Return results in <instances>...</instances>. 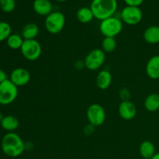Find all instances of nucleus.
<instances>
[{
  "instance_id": "nucleus-1",
  "label": "nucleus",
  "mask_w": 159,
  "mask_h": 159,
  "mask_svg": "<svg viewBox=\"0 0 159 159\" xmlns=\"http://www.w3.org/2000/svg\"><path fill=\"white\" fill-rule=\"evenodd\" d=\"M3 153L10 158L20 156L26 150L24 141L15 132H8L4 135L1 143Z\"/></svg>"
},
{
  "instance_id": "nucleus-2",
  "label": "nucleus",
  "mask_w": 159,
  "mask_h": 159,
  "mask_svg": "<svg viewBox=\"0 0 159 159\" xmlns=\"http://www.w3.org/2000/svg\"><path fill=\"white\" fill-rule=\"evenodd\" d=\"M117 6L116 0H93L90 9L93 11L95 18L102 21L113 16L117 10Z\"/></svg>"
},
{
  "instance_id": "nucleus-3",
  "label": "nucleus",
  "mask_w": 159,
  "mask_h": 159,
  "mask_svg": "<svg viewBox=\"0 0 159 159\" xmlns=\"http://www.w3.org/2000/svg\"><path fill=\"white\" fill-rule=\"evenodd\" d=\"M122 20L120 18L111 16L102 20L99 24V31L104 37H114L119 35L123 30Z\"/></svg>"
},
{
  "instance_id": "nucleus-4",
  "label": "nucleus",
  "mask_w": 159,
  "mask_h": 159,
  "mask_svg": "<svg viewBox=\"0 0 159 159\" xmlns=\"http://www.w3.org/2000/svg\"><path fill=\"white\" fill-rule=\"evenodd\" d=\"M65 21L64 13L60 11H53L45 18V29L51 34H58L63 30Z\"/></svg>"
},
{
  "instance_id": "nucleus-5",
  "label": "nucleus",
  "mask_w": 159,
  "mask_h": 159,
  "mask_svg": "<svg viewBox=\"0 0 159 159\" xmlns=\"http://www.w3.org/2000/svg\"><path fill=\"white\" fill-rule=\"evenodd\" d=\"M18 96V87L9 79L0 84V105H9Z\"/></svg>"
},
{
  "instance_id": "nucleus-6",
  "label": "nucleus",
  "mask_w": 159,
  "mask_h": 159,
  "mask_svg": "<svg viewBox=\"0 0 159 159\" xmlns=\"http://www.w3.org/2000/svg\"><path fill=\"white\" fill-rule=\"evenodd\" d=\"M22 55L30 61H37L42 54V48L37 40H24L21 48Z\"/></svg>"
},
{
  "instance_id": "nucleus-7",
  "label": "nucleus",
  "mask_w": 159,
  "mask_h": 159,
  "mask_svg": "<svg viewBox=\"0 0 159 159\" xmlns=\"http://www.w3.org/2000/svg\"><path fill=\"white\" fill-rule=\"evenodd\" d=\"M106 116L105 109L100 104H91L86 110V117L89 124L95 127L102 125L105 123Z\"/></svg>"
},
{
  "instance_id": "nucleus-8",
  "label": "nucleus",
  "mask_w": 159,
  "mask_h": 159,
  "mask_svg": "<svg viewBox=\"0 0 159 159\" xmlns=\"http://www.w3.org/2000/svg\"><path fill=\"white\" fill-rule=\"evenodd\" d=\"M106 61V53L102 49H93L85 57V68L90 71L99 70L104 65Z\"/></svg>"
},
{
  "instance_id": "nucleus-9",
  "label": "nucleus",
  "mask_w": 159,
  "mask_h": 159,
  "mask_svg": "<svg viewBox=\"0 0 159 159\" xmlns=\"http://www.w3.org/2000/svg\"><path fill=\"white\" fill-rule=\"evenodd\" d=\"M143 18V12L138 6H127L120 12V20L123 23L130 26H135L141 23Z\"/></svg>"
},
{
  "instance_id": "nucleus-10",
  "label": "nucleus",
  "mask_w": 159,
  "mask_h": 159,
  "mask_svg": "<svg viewBox=\"0 0 159 159\" xmlns=\"http://www.w3.org/2000/svg\"><path fill=\"white\" fill-rule=\"evenodd\" d=\"M30 73L24 68H16L11 72L9 80L17 87L24 86L30 81Z\"/></svg>"
},
{
  "instance_id": "nucleus-11",
  "label": "nucleus",
  "mask_w": 159,
  "mask_h": 159,
  "mask_svg": "<svg viewBox=\"0 0 159 159\" xmlns=\"http://www.w3.org/2000/svg\"><path fill=\"white\" fill-rule=\"evenodd\" d=\"M118 113L124 120H131L137 115V107L130 100L122 101L118 107Z\"/></svg>"
},
{
  "instance_id": "nucleus-12",
  "label": "nucleus",
  "mask_w": 159,
  "mask_h": 159,
  "mask_svg": "<svg viewBox=\"0 0 159 159\" xmlns=\"http://www.w3.org/2000/svg\"><path fill=\"white\" fill-rule=\"evenodd\" d=\"M33 9L37 15L45 17L53 12L52 3L50 0H34Z\"/></svg>"
},
{
  "instance_id": "nucleus-13",
  "label": "nucleus",
  "mask_w": 159,
  "mask_h": 159,
  "mask_svg": "<svg viewBox=\"0 0 159 159\" xmlns=\"http://www.w3.org/2000/svg\"><path fill=\"white\" fill-rule=\"evenodd\" d=\"M146 74L150 79H159V55L151 57L146 65Z\"/></svg>"
},
{
  "instance_id": "nucleus-14",
  "label": "nucleus",
  "mask_w": 159,
  "mask_h": 159,
  "mask_svg": "<svg viewBox=\"0 0 159 159\" xmlns=\"http://www.w3.org/2000/svg\"><path fill=\"white\" fill-rule=\"evenodd\" d=\"M112 79L113 78L110 71L107 69L101 70L96 76V85L99 89L106 90L111 85Z\"/></svg>"
},
{
  "instance_id": "nucleus-15",
  "label": "nucleus",
  "mask_w": 159,
  "mask_h": 159,
  "mask_svg": "<svg viewBox=\"0 0 159 159\" xmlns=\"http://www.w3.org/2000/svg\"><path fill=\"white\" fill-rule=\"evenodd\" d=\"M39 26L34 23H29L23 26L21 36L24 40H35L38 36Z\"/></svg>"
},
{
  "instance_id": "nucleus-16",
  "label": "nucleus",
  "mask_w": 159,
  "mask_h": 159,
  "mask_svg": "<svg viewBox=\"0 0 159 159\" xmlns=\"http://www.w3.org/2000/svg\"><path fill=\"white\" fill-rule=\"evenodd\" d=\"M144 40L150 44L159 43V26H151L148 27L144 32Z\"/></svg>"
},
{
  "instance_id": "nucleus-17",
  "label": "nucleus",
  "mask_w": 159,
  "mask_h": 159,
  "mask_svg": "<svg viewBox=\"0 0 159 159\" xmlns=\"http://www.w3.org/2000/svg\"><path fill=\"white\" fill-rule=\"evenodd\" d=\"M2 127L8 132H14L20 125L19 120L12 115L5 116L0 122Z\"/></svg>"
},
{
  "instance_id": "nucleus-18",
  "label": "nucleus",
  "mask_w": 159,
  "mask_h": 159,
  "mask_svg": "<svg viewBox=\"0 0 159 159\" xmlns=\"http://www.w3.org/2000/svg\"><path fill=\"white\" fill-rule=\"evenodd\" d=\"M141 156L144 159H151L155 155V146L152 141H144L139 147Z\"/></svg>"
},
{
  "instance_id": "nucleus-19",
  "label": "nucleus",
  "mask_w": 159,
  "mask_h": 159,
  "mask_svg": "<svg viewBox=\"0 0 159 159\" xmlns=\"http://www.w3.org/2000/svg\"><path fill=\"white\" fill-rule=\"evenodd\" d=\"M144 108L147 111L153 113L159 110V94L152 93L146 97L144 102Z\"/></svg>"
},
{
  "instance_id": "nucleus-20",
  "label": "nucleus",
  "mask_w": 159,
  "mask_h": 159,
  "mask_svg": "<svg viewBox=\"0 0 159 159\" xmlns=\"http://www.w3.org/2000/svg\"><path fill=\"white\" fill-rule=\"evenodd\" d=\"M76 17L80 23H84V24L90 23L95 18L90 7L80 8L76 13Z\"/></svg>"
},
{
  "instance_id": "nucleus-21",
  "label": "nucleus",
  "mask_w": 159,
  "mask_h": 159,
  "mask_svg": "<svg viewBox=\"0 0 159 159\" xmlns=\"http://www.w3.org/2000/svg\"><path fill=\"white\" fill-rule=\"evenodd\" d=\"M23 41H24V39L21 35L17 34H12L6 40V43L11 49L17 50L21 48Z\"/></svg>"
},
{
  "instance_id": "nucleus-22",
  "label": "nucleus",
  "mask_w": 159,
  "mask_h": 159,
  "mask_svg": "<svg viewBox=\"0 0 159 159\" xmlns=\"http://www.w3.org/2000/svg\"><path fill=\"white\" fill-rule=\"evenodd\" d=\"M117 43L114 37H104L101 49L105 53H112L116 50Z\"/></svg>"
},
{
  "instance_id": "nucleus-23",
  "label": "nucleus",
  "mask_w": 159,
  "mask_h": 159,
  "mask_svg": "<svg viewBox=\"0 0 159 159\" xmlns=\"http://www.w3.org/2000/svg\"><path fill=\"white\" fill-rule=\"evenodd\" d=\"M12 34V27L7 22L0 21V42L4 41Z\"/></svg>"
},
{
  "instance_id": "nucleus-24",
  "label": "nucleus",
  "mask_w": 159,
  "mask_h": 159,
  "mask_svg": "<svg viewBox=\"0 0 159 159\" xmlns=\"http://www.w3.org/2000/svg\"><path fill=\"white\" fill-rule=\"evenodd\" d=\"M0 8L4 12H12L16 8L15 0H0Z\"/></svg>"
},
{
  "instance_id": "nucleus-25",
  "label": "nucleus",
  "mask_w": 159,
  "mask_h": 159,
  "mask_svg": "<svg viewBox=\"0 0 159 159\" xmlns=\"http://www.w3.org/2000/svg\"><path fill=\"white\" fill-rule=\"evenodd\" d=\"M119 96L122 101L130 100V98L131 96L130 91L127 88H122L119 91Z\"/></svg>"
},
{
  "instance_id": "nucleus-26",
  "label": "nucleus",
  "mask_w": 159,
  "mask_h": 159,
  "mask_svg": "<svg viewBox=\"0 0 159 159\" xmlns=\"http://www.w3.org/2000/svg\"><path fill=\"white\" fill-rule=\"evenodd\" d=\"M124 1L127 6H138V7H139L144 2V0H124Z\"/></svg>"
},
{
  "instance_id": "nucleus-27",
  "label": "nucleus",
  "mask_w": 159,
  "mask_h": 159,
  "mask_svg": "<svg viewBox=\"0 0 159 159\" xmlns=\"http://www.w3.org/2000/svg\"><path fill=\"white\" fill-rule=\"evenodd\" d=\"M94 126L91 125V124H89L88 125L85 126V128H84V132L86 135H90L94 132Z\"/></svg>"
},
{
  "instance_id": "nucleus-28",
  "label": "nucleus",
  "mask_w": 159,
  "mask_h": 159,
  "mask_svg": "<svg viewBox=\"0 0 159 159\" xmlns=\"http://www.w3.org/2000/svg\"><path fill=\"white\" fill-rule=\"evenodd\" d=\"M75 67L76 69H83L84 68H85V62H84V61H77L75 63Z\"/></svg>"
},
{
  "instance_id": "nucleus-29",
  "label": "nucleus",
  "mask_w": 159,
  "mask_h": 159,
  "mask_svg": "<svg viewBox=\"0 0 159 159\" xmlns=\"http://www.w3.org/2000/svg\"><path fill=\"white\" fill-rule=\"evenodd\" d=\"M7 79H8V77L6 73L2 69L0 68V84L2 83L3 82H5V81L7 80Z\"/></svg>"
},
{
  "instance_id": "nucleus-30",
  "label": "nucleus",
  "mask_w": 159,
  "mask_h": 159,
  "mask_svg": "<svg viewBox=\"0 0 159 159\" xmlns=\"http://www.w3.org/2000/svg\"><path fill=\"white\" fill-rule=\"evenodd\" d=\"M151 159H159V153H156Z\"/></svg>"
},
{
  "instance_id": "nucleus-31",
  "label": "nucleus",
  "mask_w": 159,
  "mask_h": 159,
  "mask_svg": "<svg viewBox=\"0 0 159 159\" xmlns=\"http://www.w3.org/2000/svg\"><path fill=\"white\" fill-rule=\"evenodd\" d=\"M3 117H4V116H2V113H0V122H1L2 120L3 119Z\"/></svg>"
},
{
  "instance_id": "nucleus-32",
  "label": "nucleus",
  "mask_w": 159,
  "mask_h": 159,
  "mask_svg": "<svg viewBox=\"0 0 159 159\" xmlns=\"http://www.w3.org/2000/svg\"><path fill=\"white\" fill-rule=\"evenodd\" d=\"M57 2H66L68 0H56Z\"/></svg>"
}]
</instances>
